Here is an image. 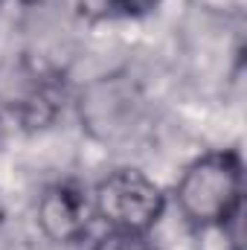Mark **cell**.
I'll use <instances>...</instances> for the list:
<instances>
[{
	"label": "cell",
	"instance_id": "cell-6",
	"mask_svg": "<svg viewBox=\"0 0 247 250\" xmlns=\"http://www.w3.org/2000/svg\"><path fill=\"white\" fill-rule=\"evenodd\" d=\"M0 221H3V207H0Z\"/></svg>",
	"mask_w": 247,
	"mask_h": 250
},
{
	"label": "cell",
	"instance_id": "cell-4",
	"mask_svg": "<svg viewBox=\"0 0 247 250\" xmlns=\"http://www.w3.org/2000/svg\"><path fill=\"white\" fill-rule=\"evenodd\" d=\"M90 250H160L148 233H134V230H108Z\"/></svg>",
	"mask_w": 247,
	"mask_h": 250
},
{
	"label": "cell",
	"instance_id": "cell-5",
	"mask_svg": "<svg viewBox=\"0 0 247 250\" xmlns=\"http://www.w3.org/2000/svg\"><path fill=\"white\" fill-rule=\"evenodd\" d=\"M117 12H123V15H145V12H151L160 0H108Z\"/></svg>",
	"mask_w": 247,
	"mask_h": 250
},
{
	"label": "cell",
	"instance_id": "cell-3",
	"mask_svg": "<svg viewBox=\"0 0 247 250\" xmlns=\"http://www.w3.org/2000/svg\"><path fill=\"white\" fill-rule=\"evenodd\" d=\"M93 198L90 192L76 181H59L44 189L38 201V224L44 236L56 245L79 242L93 218Z\"/></svg>",
	"mask_w": 247,
	"mask_h": 250
},
{
	"label": "cell",
	"instance_id": "cell-2",
	"mask_svg": "<svg viewBox=\"0 0 247 250\" xmlns=\"http://www.w3.org/2000/svg\"><path fill=\"white\" fill-rule=\"evenodd\" d=\"M90 198L93 212L111 230L148 233L166 209V195L140 169H114L96 184Z\"/></svg>",
	"mask_w": 247,
	"mask_h": 250
},
{
	"label": "cell",
	"instance_id": "cell-1",
	"mask_svg": "<svg viewBox=\"0 0 247 250\" xmlns=\"http://www.w3.org/2000/svg\"><path fill=\"white\" fill-rule=\"evenodd\" d=\"M178 209L195 227H224L242 209L239 151H209L192 160L178 181Z\"/></svg>",
	"mask_w": 247,
	"mask_h": 250
}]
</instances>
